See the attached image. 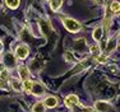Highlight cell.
Returning a JSON list of instances; mask_svg holds the SVG:
<instances>
[{
  "label": "cell",
  "mask_w": 120,
  "mask_h": 112,
  "mask_svg": "<svg viewBox=\"0 0 120 112\" xmlns=\"http://www.w3.org/2000/svg\"><path fill=\"white\" fill-rule=\"evenodd\" d=\"M73 111L74 112H91V108H86V107H79L78 105L75 106V107H73Z\"/></svg>",
  "instance_id": "obj_21"
},
{
  "label": "cell",
  "mask_w": 120,
  "mask_h": 112,
  "mask_svg": "<svg viewBox=\"0 0 120 112\" xmlns=\"http://www.w3.org/2000/svg\"><path fill=\"white\" fill-rule=\"evenodd\" d=\"M86 47H87V45H86V40L84 38L77 40L75 43H74V50L75 51H84Z\"/></svg>",
  "instance_id": "obj_11"
},
{
  "label": "cell",
  "mask_w": 120,
  "mask_h": 112,
  "mask_svg": "<svg viewBox=\"0 0 120 112\" xmlns=\"http://www.w3.org/2000/svg\"><path fill=\"white\" fill-rule=\"evenodd\" d=\"M23 89L27 92V93L31 92V89H32V82H30V79L23 80Z\"/></svg>",
  "instance_id": "obj_18"
},
{
  "label": "cell",
  "mask_w": 120,
  "mask_h": 112,
  "mask_svg": "<svg viewBox=\"0 0 120 112\" xmlns=\"http://www.w3.org/2000/svg\"><path fill=\"white\" fill-rule=\"evenodd\" d=\"M115 47H116V40L115 38L110 40L109 43H107V47H106V52H111V51H114V50H115Z\"/></svg>",
  "instance_id": "obj_16"
},
{
  "label": "cell",
  "mask_w": 120,
  "mask_h": 112,
  "mask_svg": "<svg viewBox=\"0 0 120 112\" xmlns=\"http://www.w3.org/2000/svg\"><path fill=\"white\" fill-rule=\"evenodd\" d=\"M106 60H107V57L105 55H98L97 56V61L98 62H106Z\"/></svg>",
  "instance_id": "obj_23"
},
{
  "label": "cell",
  "mask_w": 120,
  "mask_h": 112,
  "mask_svg": "<svg viewBox=\"0 0 120 112\" xmlns=\"http://www.w3.org/2000/svg\"><path fill=\"white\" fill-rule=\"evenodd\" d=\"M102 34H104V32H102V28L101 27H98V28H96L95 31H93V40L95 41H101V38H102Z\"/></svg>",
  "instance_id": "obj_14"
},
{
  "label": "cell",
  "mask_w": 120,
  "mask_h": 112,
  "mask_svg": "<svg viewBox=\"0 0 120 112\" xmlns=\"http://www.w3.org/2000/svg\"><path fill=\"white\" fill-rule=\"evenodd\" d=\"M28 52H30V48H28L27 45H18L15 50V55L18 59H26L28 56Z\"/></svg>",
  "instance_id": "obj_4"
},
{
  "label": "cell",
  "mask_w": 120,
  "mask_h": 112,
  "mask_svg": "<svg viewBox=\"0 0 120 112\" xmlns=\"http://www.w3.org/2000/svg\"><path fill=\"white\" fill-rule=\"evenodd\" d=\"M3 70H5V65H4V62H0V73Z\"/></svg>",
  "instance_id": "obj_24"
},
{
  "label": "cell",
  "mask_w": 120,
  "mask_h": 112,
  "mask_svg": "<svg viewBox=\"0 0 120 112\" xmlns=\"http://www.w3.org/2000/svg\"><path fill=\"white\" fill-rule=\"evenodd\" d=\"M5 3H7V5L9 8H12V9H17V8L19 7V0H5Z\"/></svg>",
  "instance_id": "obj_17"
},
{
  "label": "cell",
  "mask_w": 120,
  "mask_h": 112,
  "mask_svg": "<svg viewBox=\"0 0 120 112\" xmlns=\"http://www.w3.org/2000/svg\"><path fill=\"white\" fill-rule=\"evenodd\" d=\"M118 14H120V10H119V11H118Z\"/></svg>",
  "instance_id": "obj_27"
},
{
  "label": "cell",
  "mask_w": 120,
  "mask_h": 112,
  "mask_svg": "<svg viewBox=\"0 0 120 112\" xmlns=\"http://www.w3.org/2000/svg\"><path fill=\"white\" fill-rule=\"evenodd\" d=\"M3 62H4L5 68H9V69H13L14 66L17 65V59L14 56V54L12 52H7L3 57Z\"/></svg>",
  "instance_id": "obj_2"
},
{
  "label": "cell",
  "mask_w": 120,
  "mask_h": 112,
  "mask_svg": "<svg viewBox=\"0 0 120 112\" xmlns=\"http://www.w3.org/2000/svg\"><path fill=\"white\" fill-rule=\"evenodd\" d=\"M9 76H10V73L8 70H3L1 73H0V88H1V89L8 88V80H9Z\"/></svg>",
  "instance_id": "obj_6"
},
{
  "label": "cell",
  "mask_w": 120,
  "mask_h": 112,
  "mask_svg": "<svg viewBox=\"0 0 120 112\" xmlns=\"http://www.w3.org/2000/svg\"><path fill=\"white\" fill-rule=\"evenodd\" d=\"M64 57H65V60L67 61H69V62H73V61H75V59H74V56H73V54L72 52H65V55H64Z\"/></svg>",
  "instance_id": "obj_22"
},
{
  "label": "cell",
  "mask_w": 120,
  "mask_h": 112,
  "mask_svg": "<svg viewBox=\"0 0 120 112\" xmlns=\"http://www.w3.org/2000/svg\"><path fill=\"white\" fill-rule=\"evenodd\" d=\"M61 4H63V0H50V7L54 11L58 10L61 7Z\"/></svg>",
  "instance_id": "obj_15"
},
{
  "label": "cell",
  "mask_w": 120,
  "mask_h": 112,
  "mask_svg": "<svg viewBox=\"0 0 120 112\" xmlns=\"http://www.w3.org/2000/svg\"><path fill=\"white\" fill-rule=\"evenodd\" d=\"M97 3H98V4H104V0H96Z\"/></svg>",
  "instance_id": "obj_25"
},
{
  "label": "cell",
  "mask_w": 120,
  "mask_h": 112,
  "mask_svg": "<svg viewBox=\"0 0 120 112\" xmlns=\"http://www.w3.org/2000/svg\"><path fill=\"white\" fill-rule=\"evenodd\" d=\"M38 25H40V29H41V32L45 34V36H49V34L51 33V31H52V27H51V23L47 22L46 19H40L38 21Z\"/></svg>",
  "instance_id": "obj_3"
},
{
  "label": "cell",
  "mask_w": 120,
  "mask_h": 112,
  "mask_svg": "<svg viewBox=\"0 0 120 112\" xmlns=\"http://www.w3.org/2000/svg\"><path fill=\"white\" fill-rule=\"evenodd\" d=\"M10 85H12V88L15 92H21L22 89H23V84H21L19 83L18 79H12V82H10Z\"/></svg>",
  "instance_id": "obj_13"
},
{
  "label": "cell",
  "mask_w": 120,
  "mask_h": 112,
  "mask_svg": "<svg viewBox=\"0 0 120 112\" xmlns=\"http://www.w3.org/2000/svg\"><path fill=\"white\" fill-rule=\"evenodd\" d=\"M45 110H46V106L44 102H37L32 107V112H45Z\"/></svg>",
  "instance_id": "obj_12"
},
{
  "label": "cell",
  "mask_w": 120,
  "mask_h": 112,
  "mask_svg": "<svg viewBox=\"0 0 120 112\" xmlns=\"http://www.w3.org/2000/svg\"><path fill=\"white\" fill-rule=\"evenodd\" d=\"M63 24L65 25V28H67L69 32H79V31L82 29V25L81 23H78L75 21V19H72V18H64L63 19Z\"/></svg>",
  "instance_id": "obj_1"
},
{
  "label": "cell",
  "mask_w": 120,
  "mask_h": 112,
  "mask_svg": "<svg viewBox=\"0 0 120 112\" xmlns=\"http://www.w3.org/2000/svg\"><path fill=\"white\" fill-rule=\"evenodd\" d=\"M95 108L98 112H109V111L112 110V106H111L110 103L105 102V101H98V102H96Z\"/></svg>",
  "instance_id": "obj_5"
},
{
  "label": "cell",
  "mask_w": 120,
  "mask_h": 112,
  "mask_svg": "<svg viewBox=\"0 0 120 112\" xmlns=\"http://www.w3.org/2000/svg\"><path fill=\"white\" fill-rule=\"evenodd\" d=\"M91 54H92V55H95V56H98L100 55V52H101V51H100V47L97 45H93V46H91Z\"/></svg>",
  "instance_id": "obj_20"
},
{
  "label": "cell",
  "mask_w": 120,
  "mask_h": 112,
  "mask_svg": "<svg viewBox=\"0 0 120 112\" xmlns=\"http://www.w3.org/2000/svg\"><path fill=\"white\" fill-rule=\"evenodd\" d=\"M78 102H79V99L75 94H70V96H68L67 98H65V106L69 107V108L75 107V106L78 105Z\"/></svg>",
  "instance_id": "obj_8"
},
{
  "label": "cell",
  "mask_w": 120,
  "mask_h": 112,
  "mask_svg": "<svg viewBox=\"0 0 120 112\" xmlns=\"http://www.w3.org/2000/svg\"><path fill=\"white\" fill-rule=\"evenodd\" d=\"M18 74H19V76H21L22 80L30 79V71H28L27 66H24V65H21V66H18Z\"/></svg>",
  "instance_id": "obj_9"
},
{
  "label": "cell",
  "mask_w": 120,
  "mask_h": 112,
  "mask_svg": "<svg viewBox=\"0 0 120 112\" xmlns=\"http://www.w3.org/2000/svg\"><path fill=\"white\" fill-rule=\"evenodd\" d=\"M44 103H45V106H46V107L54 108V107H56V105H58V99H56L55 97H52V96H49V97L45 98Z\"/></svg>",
  "instance_id": "obj_10"
},
{
  "label": "cell",
  "mask_w": 120,
  "mask_h": 112,
  "mask_svg": "<svg viewBox=\"0 0 120 112\" xmlns=\"http://www.w3.org/2000/svg\"><path fill=\"white\" fill-rule=\"evenodd\" d=\"M1 50H3V43L0 42V52H1Z\"/></svg>",
  "instance_id": "obj_26"
},
{
  "label": "cell",
  "mask_w": 120,
  "mask_h": 112,
  "mask_svg": "<svg viewBox=\"0 0 120 112\" xmlns=\"http://www.w3.org/2000/svg\"><path fill=\"white\" fill-rule=\"evenodd\" d=\"M31 93H32L33 96H37V97L42 96V94L45 93L44 85H42V84H40L38 82H35V83H32V89H31Z\"/></svg>",
  "instance_id": "obj_7"
},
{
  "label": "cell",
  "mask_w": 120,
  "mask_h": 112,
  "mask_svg": "<svg viewBox=\"0 0 120 112\" xmlns=\"http://www.w3.org/2000/svg\"><path fill=\"white\" fill-rule=\"evenodd\" d=\"M110 9L112 11H115V13H118V11L120 10V3L119 1H112L110 5Z\"/></svg>",
  "instance_id": "obj_19"
}]
</instances>
